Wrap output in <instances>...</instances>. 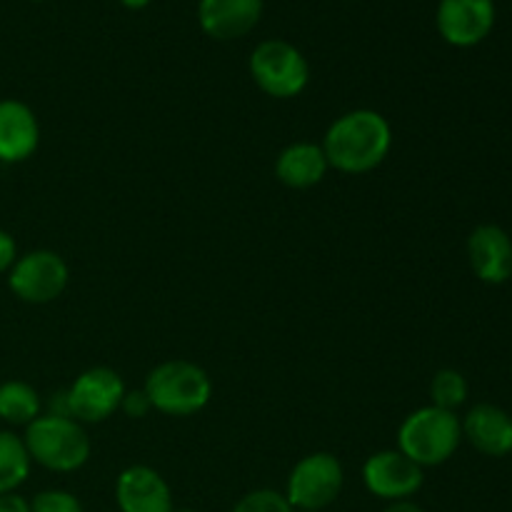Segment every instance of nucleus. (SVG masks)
I'll return each instance as SVG.
<instances>
[{
	"label": "nucleus",
	"instance_id": "5",
	"mask_svg": "<svg viewBox=\"0 0 512 512\" xmlns=\"http://www.w3.org/2000/svg\"><path fill=\"white\" fill-rule=\"evenodd\" d=\"M250 75L270 98H295L310 80L305 55L288 40H265L250 55Z\"/></svg>",
	"mask_w": 512,
	"mask_h": 512
},
{
	"label": "nucleus",
	"instance_id": "13",
	"mask_svg": "<svg viewBox=\"0 0 512 512\" xmlns=\"http://www.w3.org/2000/svg\"><path fill=\"white\" fill-rule=\"evenodd\" d=\"M263 15V0H200V28L215 40H235L248 35Z\"/></svg>",
	"mask_w": 512,
	"mask_h": 512
},
{
	"label": "nucleus",
	"instance_id": "8",
	"mask_svg": "<svg viewBox=\"0 0 512 512\" xmlns=\"http://www.w3.org/2000/svg\"><path fill=\"white\" fill-rule=\"evenodd\" d=\"M70 415L78 423H103L123 403L125 385L115 370L90 368L75 378L68 390Z\"/></svg>",
	"mask_w": 512,
	"mask_h": 512
},
{
	"label": "nucleus",
	"instance_id": "22",
	"mask_svg": "<svg viewBox=\"0 0 512 512\" xmlns=\"http://www.w3.org/2000/svg\"><path fill=\"white\" fill-rule=\"evenodd\" d=\"M120 410H123L128 418H145V415L153 410V405H150V398L145 395V390H125Z\"/></svg>",
	"mask_w": 512,
	"mask_h": 512
},
{
	"label": "nucleus",
	"instance_id": "9",
	"mask_svg": "<svg viewBox=\"0 0 512 512\" xmlns=\"http://www.w3.org/2000/svg\"><path fill=\"white\" fill-rule=\"evenodd\" d=\"M423 468L405 458L400 450H380L363 465V483L370 495L388 503L410 500L423 488Z\"/></svg>",
	"mask_w": 512,
	"mask_h": 512
},
{
	"label": "nucleus",
	"instance_id": "7",
	"mask_svg": "<svg viewBox=\"0 0 512 512\" xmlns=\"http://www.w3.org/2000/svg\"><path fill=\"white\" fill-rule=\"evenodd\" d=\"M68 265L55 250H30L8 270V288L30 305L53 303L68 288Z\"/></svg>",
	"mask_w": 512,
	"mask_h": 512
},
{
	"label": "nucleus",
	"instance_id": "26",
	"mask_svg": "<svg viewBox=\"0 0 512 512\" xmlns=\"http://www.w3.org/2000/svg\"><path fill=\"white\" fill-rule=\"evenodd\" d=\"M120 3H123L125 8H130V10H140V8H145L150 0H120Z\"/></svg>",
	"mask_w": 512,
	"mask_h": 512
},
{
	"label": "nucleus",
	"instance_id": "20",
	"mask_svg": "<svg viewBox=\"0 0 512 512\" xmlns=\"http://www.w3.org/2000/svg\"><path fill=\"white\" fill-rule=\"evenodd\" d=\"M230 512H295V510L293 505L288 503V498H285V493H278V490H270V488H260V490H253V493L243 495Z\"/></svg>",
	"mask_w": 512,
	"mask_h": 512
},
{
	"label": "nucleus",
	"instance_id": "3",
	"mask_svg": "<svg viewBox=\"0 0 512 512\" xmlns=\"http://www.w3.org/2000/svg\"><path fill=\"white\" fill-rule=\"evenodd\" d=\"M460 438H463V428H460L458 415L428 405L403 420L398 430V450L420 468H433L453 458Z\"/></svg>",
	"mask_w": 512,
	"mask_h": 512
},
{
	"label": "nucleus",
	"instance_id": "2",
	"mask_svg": "<svg viewBox=\"0 0 512 512\" xmlns=\"http://www.w3.org/2000/svg\"><path fill=\"white\" fill-rule=\"evenodd\" d=\"M25 450L30 460L53 473H73L90 458V438L73 418L40 415L25 428Z\"/></svg>",
	"mask_w": 512,
	"mask_h": 512
},
{
	"label": "nucleus",
	"instance_id": "16",
	"mask_svg": "<svg viewBox=\"0 0 512 512\" xmlns=\"http://www.w3.org/2000/svg\"><path fill=\"white\" fill-rule=\"evenodd\" d=\"M328 158L323 148L315 143H293L275 160V175L283 185L295 190H305L318 185L328 173Z\"/></svg>",
	"mask_w": 512,
	"mask_h": 512
},
{
	"label": "nucleus",
	"instance_id": "19",
	"mask_svg": "<svg viewBox=\"0 0 512 512\" xmlns=\"http://www.w3.org/2000/svg\"><path fill=\"white\" fill-rule=\"evenodd\" d=\"M430 398H433L435 408L455 413V408H460L468 398V383H465L463 373L450 368L435 373L433 383H430Z\"/></svg>",
	"mask_w": 512,
	"mask_h": 512
},
{
	"label": "nucleus",
	"instance_id": "4",
	"mask_svg": "<svg viewBox=\"0 0 512 512\" xmlns=\"http://www.w3.org/2000/svg\"><path fill=\"white\" fill-rule=\"evenodd\" d=\"M143 390L153 410L173 418H188L210 403L213 383L200 365L188 360H168L150 370Z\"/></svg>",
	"mask_w": 512,
	"mask_h": 512
},
{
	"label": "nucleus",
	"instance_id": "21",
	"mask_svg": "<svg viewBox=\"0 0 512 512\" xmlns=\"http://www.w3.org/2000/svg\"><path fill=\"white\" fill-rule=\"evenodd\" d=\"M30 512H85V508L68 490H43L30 500Z\"/></svg>",
	"mask_w": 512,
	"mask_h": 512
},
{
	"label": "nucleus",
	"instance_id": "18",
	"mask_svg": "<svg viewBox=\"0 0 512 512\" xmlns=\"http://www.w3.org/2000/svg\"><path fill=\"white\" fill-rule=\"evenodd\" d=\"M30 455L23 438L10 430H0V495H10L28 480Z\"/></svg>",
	"mask_w": 512,
	"mask_h": 512
},
{
	"label": "nucleus",
	"instance_id": "1",
	"mask_svg": "<svg viewBox=\"0 0 512 512\" xmlns=\"http://www.w3.org/2000/svg\"><path fill=\"white\" fill-rule=\"evenodd\" d=\"M393 130L378 110H350L340 115L328 128L323 140V153L330 168L340 173L360 175L378 168L390 153Z\"/></svg>",
	"mask_w": 512,
	"mask_h": 512
},
{
	"label": "nucleus",
	"instance_id": "25",
	"mask_svg": "<svg viewBox=\"0 0 512 512\" xmlns=\"http://www.w3.org/2000/svg\"><path fill=\"white\" fill-rule=\"evenodd\" d=\"M383 512H425L420 505H415L413 500H403V503H390Z\"/></svg>",
	"mask_w": 512,
	"mask_h": 512
},
{
	"label": "nucleus",
	"instance_id": "10",
	"mask_svg": "<svg viewBox=\"0 0 512 512\" xmlns=\"http://www.w3.org/2000/svg\"><path fill=\"white\" fill-rule=\"evenodd\" d=\"M440 35L455 48L483 43L495 25L493 0H440L435 15Z\"/></svg>",
	"mask_w": 512,
	"mask_h": 512
},
{
	"label": "nucleus",
	"instance_id": "28",
	"mask_svg": "<svg viewBox=\"0 0 512 512\" xmlns=\"http://www.w3.org/2000/svg\"><path fill=\"white\" fill-rule=\"evenodd\" d=\"M295 512H315V510H295Z\"/></svg>",
	"mask_w": 512,
	"mask_h": 512
},
{
	"label": "nucleus",
	"instance_id": "6",
	"mask_svg": "<svg viewBox=\"0 0 512 512\" xmlns=\"http://www.w3.org/2000/svg\"><path fill=\"white\" fill-rule=\"evenodd\" d=\"M343 483V465L333 453L305 455L290 470L285 498L293 505V510L323 512L338 500Z\"/></svg>",
	"mask_w": 512,
	"mask_h": 512
},
{
	"label": "nucleus",
	"instance_id": "17",
	"mask_svg": "<svg viewBox=\"0 0 512 512\" xmlns=\"http://www.w3.org/2000/svg\"><path fill=\"white\" fill-rule=\"evenodd\" d=\"M38 390L25 380H5L0 385V423L8 425H25L28 428L35 418H40Z\"/></svg>",
	"mask_w": 512,
	"mask_h": 512
},
{
	"label": "nucleus",
	"instance_id": "14",
	"mask_svg": "<svg viewBox=\"0 0 512 512\" xmlns=\"http://www.w3.org/2000/svg\"><path fill=\"white\" fill-rule=\"evenodd\" d=\"M468 258L483 283H505L512 275V240L498 225H480L468 238Z\"/></svg>",
	"mask_w": 512,
	"mask_h": 512
},
{
	"label": "nucleus",
	"instance_id": "29",
	"mask_svg": "<svg viewBox=\"0 0 512 512\" xmlns=\"http://www.w3.org/2000/svg\"><path fill=\"white\" fill-rule=\"evenodd\" d=\"M35 3H38V0H35Z\"/></svg>",
	"mask_w": 512,
	"mask_h": 512
},
{
	"label": "nucleus",
	"instance_id": "23",
	"mask_svg": "<svg viewBox=\"0 0 512 512\" xmlns=\"http://www.w3.org/2000/svg\"><path fill=\"white\" fill-rule=\"evenodd\" d=\"M15 258H18V245H15L13 235L0 230V273H8Z\"/></svg>",
	"mask_w": 512,
	"mask_h": 512
},
{
	"label": "nucleus",
	"instance_id": "24",
	"mask_svg": "<svg viewBox=\"0 0 512 512\" xmlns=\"http://www.w3.org/2000/svg\"><path fill=\"white\" fill-rule=\"evenodd\" d=\"M0 512H30V503L18 493L0 495Z\"/></svg>",
	"mask_w": 512,
	"mask_h": 512
},
{
	"label": "nucleus",
	"instance_id": "12",
	"mask_svg": "<svg viewBox=\"0 0 512 512\" xmlns=\"http://www.w3.org/2000/svg\"><path fill=\"white\" fill-rule=\"evenodd\" d=\"M40 125L23 100H0V163H23L38 150Z\"/></svg>",
	"mask_w": 512,
	"mask_h": 512
},
{
	"label": "nucleus",
	"instance_id": "11",
	"mask_svg": "<svg viewBox=\"0 0 512 512\" xmlns=\"http://www.w3.org/2000/svg\"><path fill=\"white\" fill-rule=\"evenodd\" d=\"M115 503L120 512H173V493L158 470L130 465L115 480Z\"/></svg>",
	"mask_w": 512,
	"mask_h": 512
},
{
	"label": "nucleus",
	"instance_id": "15",
	"mask_svg": "<svg viewBox=\"0 0 512 512\" xmlns=\"http://www.w3.org/2000/svg\"><path fill=\"white\" fill-rule=\"evenodd\" d=\"M463 435L475 450L490 458H503L512 453V418L498 405L480 403L460 423Z\"/></svg>",
	"mask_w": 512,
	"mask_h": 512
},
{
	"label": "nucleus",
	"instance_id": "27",
	"mask_svg": "<svg viewBox=\"0 0 512 512\" xmlns=\"http://www.w3.org/2000/svg\"><path fill=\"white\" fill-rule=\"evenodd\" d=\"M173 512H193V510H185V508H180V510H173Z\"/></svg>",
	"mask_w": 512,
	"mask_h": 512
}]
</instances>
